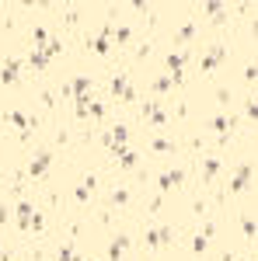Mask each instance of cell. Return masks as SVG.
<instances>
[{"label":"cell","instance_id":"cell-32","mask_svg":"<svg viewBox=\"0 0 258 261\" xmlns=\"http://www.w3.org/2000/svg\"><path fill=\"white\" fill-rule=\"evenodd\" d=\"M74 199H77V202H87V199H91V192H87L84 185H77V192H74Z\"/></svg>","mask_w":258,"mask_h":261},{"label":"cell","instance_id":"cell-35","mask_svg":"<svg viewBox=\"0 0 258 261\" xmlns=\"http://www.w3.org/2000/svg\"><path fill=\"white\" fill-rule=\"evenodd\" d=\"M4 223H7V209L0 205V226H4Z\"/></svg>","mask_w":258,"mask_h":261},{"label":"cell","instance_id":"cell-17","mask_svg":"<svg viewBox=\"0 0 258 261\" xmlns=\"http://www.w3.org/2000/svg\"><path fill=\"white\" fill-rule=\"evenodd\" d=\"M175 39H178L181 45H185V42H192V39H196V21H185V24L178 28V35H175Z\"/></svg>","mask_w":258,"mask_h":261},{"label":"cell","instance_id":"cell-23","mask_svg":"<svg viewBox=\"0 0 258 261\" xmlns=\"http://www.w3.org/2000/svg\"><path fill=\"white\" fill-rule=\"evenodd\" d=\"M42 53H45L49 60H53V56H60V53H63V42L60 39H49L45 45H42Z\"/></svg>","mask_w":258,"mask_h":261},{"label":"cell","instance_id":"cell-6","mask_svg":"<svg viewBox=\"0 0 258 261\" xmlns=\"http://www.w3.org/2000/svg\"><path fill=\"white\" fill-rule=\"evenodd\" d=\"M21 70H25V63H21V60H7V63H4V70H0V84H14L21 77Z\"/></svg>","mask_w":258,"mask_h":261},{"label":"cell","instance_id":"cell-27","mask_svg":"<svg viewBox=\"0 0 258 261\" xmlns=\"http://www.w3.org/2000/svg\"><path fill=\"white\" fill-rule=\"evenodd\" d=\"M84 115H91V119H101V115H105V108H101V101H91Z\"/></svg>","mask_w":258,"mask_h":261},{"label":"cell","instance_id":"cell-3","mask_svg":"<svg viewBox=\"0 0 258 261\" xmlns=\"http://www.w3.org/2000/svg\"><path fill=\"white\" fill-rule=\"evenodd\" d=\"M223 60H227V49H223V45H213V49H209V53L202 56L199 70H202V73H213V70H217V66H220Z\"/></svg>","mask_w":258,"mask_h":261},{"label":"cell","instance_id":"cell-8","mask_svg":"<svg viewBox=\"0 0 258 261\" xmlns=\"http://www.w3.org/2000/svg\"><path fill=\"white\" fill-rule=\"evenodd\" d=\"M213 233H217V226H213V223H206V226H202V233H196V237H192V251H196V254H202V251L209 247V237H213Z\"/></svg>","mask_w":258,"mask_h":261},{"label":"cell","instance_id":"cell-4","mask_svg":"<svg viewBox=\"0 0 258 261\" xmlns=\"http://www.w3.org/2000/svg\"><path fill=\"white\" fill-rule=\"evenodd\" d=\"M248 185H251V164H241L234 171V178H230V192L241 195V192H248Z\"/></svg>","mask_w":258,"mask_h":261},{"label":"cell","instance_id":"cell-30","mask_svg":"<svg viewBox=\"0 0 258 261\" xmlns=\"http://www.w3.org/2000/svg\"><path fill=\"white\" fill-rule=\"evenodd\" d=\"M244 81H248V84L258 81V66H255V63H251V66H244Z\"/></svg>","mask_w":258,"mask_h":261},{"label":"cell","instance_id":"cell-25","mask_svg":"<svg viewBox=\"0 0 258 261\" xmlns=\"http://www.w3.org/2000/svg\"><path fill=\"white\" fill-rule=\"evenodd\" d=\"M129 39H133V28H129V24H119V28H115V42H119V45H126Z\"/></svg>","mask_w":258,"mask_h":261},{"label":"cell","instance_id":"cell-22","mask_svg":"<svg viewBox=\"0 0 258 261\" xmlns=\"http://www.w3.org/2000/svg\"><path fill=\"white\" fill-rule=\"evenodd\" d=\"M28 66H32V70H45V66H49V56H45V53H32V56H28Z\"/></svg>","mask_w":258,"mask_h":261},{"label":"cell","instance_id":"cell-9","mask_svg":"<svg viewBox=\"0 0 258 261\" xmlns=\"http://www.w3.org/2000/svg\"><path fill=\"white\" fill-rule=\"evenodd\" d=\"M126 136H129V129L119 122V125H112V133L105 136V146H108V150H112V146H126Z\"/></svg>","mask_w":258,"mask_h":261},{"label":"cell","instance_id":"cell-12","mask_svg":"<svg viewBox=\"0 0 258 261\" xmlns=\"http://www.w3.org/2000/svg\"><path fill=\"white\" fill-rule=\"evenodd\" d=\"M7 122H11L18 133H28V129H32V119H28L25 112H18V108H14V112H7Z\"/></svg>","mask_w":258,"mask_h":261},{"label":"cell","instance_id":"cell-18","mask_svg":"<svg viewBox=\"0 0 258 261\" xmlns=\"http://www.w3.org/2000/svg\"><path fill=\"white\" fill-rule=\"evenodd\" d=\"M217 174H220V157H209L206 167H202V181H213Z\"/></svg>","mask_w":258,"mask_h":261},{"label":"cell","instance_id":"cell-20","mask_svg":"<svg viewBox=\"0 0 258 261\" xmlns=\"http://www.w3.org/2000/svg\"><path fill=\"white\" fill-rule=\"evenodd\" d=\"M241 233H244L248 241H255V233H258V223H255V216H244V220H241Z\"/></svg>","mask_w":258,"mask_h":261},{"label":"cell","instance_id":"cell-11","mask_svg":"<svg viewBox=\"0 0 258 261\" xmlns=\"http://www.w3.org/2000/svg\"><path fill=\"white\" fill-rule=\"evenodd\" d=\"M129 237H126V233H119V237H115V241L108 244V261H122V251H126V247H129Z\"/></svg>","mask_w":258,"mask_h":261},{"label":"cell","instance_id":"cell-14","mask_svg":"<svg viewBox=\"0 0 258 261\" xmlns=\"http://www.w3.org/2000/svg\"><path fill=\"white\" fill-rule=\"evenodd\" d=\"M84 45H87V49H95L98 56H105V53L112 49V42H108V32H105V35H98V39H84Z\"/></svg>","mask_w":258,"mask_h":261},{"label":"cell","instance_id":"cell-13","mask_svg":"<svg viewBox=\"0 0 258 261\" xmlns=\"http://www.w3.org/2000/svg\"><path fill=\"white\" fill-rule=\"evenodd\" d=\"M32 216H35V205H32V202H18V226L21 230H28Z\"/></svg>","mask_w":258,"mask_h":261},{"label":"cell","instance_id":"cell-34","mask_svg":"<svg viewBox=\"0 0 258 261\" xmlns=\"http://www.w3.org/2000/svg\"><path fill=\"white\" fill-rule=\"evenodd\" d=\"M248 119H251V122L258 119V105H255V101H248Z\"/></svg>","mask_w":258,"mask_h":261},{"label":"cell","instance_id":"cell-7","mask_svg":"<svg viewBox=\"0 0 258 261\" xmlns=\"http://www.w3.org/2000/svg\"><path fill=\"white\" fill-rule=\"evenodd\" d=\"M181 181H185V171L175 167V171H164V174L157 178V185H160V192H168V188H178Z\"/></svg>","mask_w":258,"mask_h":261},{"label":"cell","instance_id":"cell-31","mask_svg":"<svg viewBox=\"0 0 258 261\" xmlns=\"http://www.w3.org/2000/svg\"><path fill=\"white\" fill-rule=\"evenodd\" d=\"M74 258H77V254H74L70 247H60V251H56V261H74Z\"/></svg>","mask_w":258,"mask_h":261},{"label":"cell","instance_id":"cell-28","mask_svg":"<svg viewBox=\"0 0 258 261\" xmlns=\"http://www.w3.org/2000/svg\"><path fill=\"white\" fill-rule=\"evenodd\" d=\"M32 42H35V45H45V42H49V32H45V28H35V32H32Z\"/></svg>","mask_w":258,"mask_h":261},{"label":"cell","instance_id":"cell-5","mask_svg":"<svg viewBox=\"0 0 258 261\" xmlns=\"http://www.w3.org/2000/svg\"><path fill=\"white\" fill-rule=\"evenodd\" d=\"M49 164H53V150H42L39 157L28 164V178H42V174L49 171Z\"/></svg>","mask_w":258,"mask_h":261},{"label":"cell","instance_id":"cell-10","mask_svg":"<svg viewBox=\"0 0 258 261\" xmlns=\"http://www.w3.org/2000/svg\"><path fill=\"white\" fill-rule=\"evenodd\" d=\"M112 94H115L119 101H133V98H136V94H133V87L126 84V77H112Z\"/></svg>","mask_w":258,"mask_h":261},{"label":"cell","instance_id":"cell-15","mask_svg":"<svg viewBox=\"0 0 258 261\" xmlns=\"http://www.w3.org/2000/svg\"><path fill=\"white\" fill-rule=\"evenodd\" d=\"M202 7H206V14H209L213 21H223V18H227V11H223V4H220V0H206Z\"/></svg>","mask_w":258,"mask_h":261},{"label":"cell","instance_id":"cell-24","mask_svg":"<svg viewBox=\"0 0 258 261\" xmlns=\"http://www.w3.org/2000/svg\"><path fill=\"white\" fill-rule=\"evenodd\" d=\"M150 150H154V153H171L175 143H171V140H154V143H150Z\"/></svg>","mask_w":258,"mask_h":261},{"label":"cell","instance_id":"cell-21","mask_svg":"<svg viewBox=\"0 0 258 261\" xmlns=\"http://www.w3.org/2000/svg\"><path fill=\"white\" fill-rule=\"evenodd\" d=\"M171 87H175V81H171V77L164 73V77H157V81H154V87H150V91H154V94H168Z\"/></svg>","mask_w":258,"mask_h":261},{"label":"cell","instance_id":"cell-29","mask_svg":"<svg viewBox=\"0 0 258 261\" xmlns=\"http://www.w3.org/2000/svg\"><path fill=\"white\" fill-rule=\"evenodd\" d=\"M42 226H45V220L35 213V216H32V223H28V230H32V233H42Z\"/></svg>","mask_w":258,"mask_h":261},{"label":"cell","instance_id":"cell-1","mask_svg":"<svg viewBox=\"0 0 258 261\" xmlns=\"http://www.w3.org/2000/svg\"><path fill=\"white\" fill-rule=\"evenodd\" d=\"M171 241H175L171 226H154V230L143 233V244H147V247H164V244H171Z\"/></svg>","mask_w":258,"mask_h":261},{"label":"cell","instance_id":"cell-26","mask_svg":"<svg viewBox=\"0 0 258 261\" xmlns=\"http://www.w3.org/2000/svg\"><path fill=\"white\" fill-rule=\"evenodd\" d=\"M126 202H129V192H126V188H115L112 199H108V205H126Z\"/></svg>","mask_w":258,"mask_h":261},{"label":"cell","instance_id":"cell-33","mask_svg":"<svg viewBox=\"0 0 258 261\" xmlns=\"http://www.w3.org/2000/svg\"><path fill=\"white\" fill-rule=\"evenodd\" d=\"M80 185H84V188H87V192H91V188H95V185H98V178H95V174H84V181H80Z\"/></svg>","mask_w":258,"mask_h":261},{"label":"cell","instance_id":"cell-19","mask_svg":"<svg viewBox=\"0 0 258 261\" xmlns=\"http://www.w3.org/2000/svg\"><path fill=\"white\" fill-rule=\"evenodd\" d=\"M115 161H119V167H136V164H139V153H133V150L126 146V150H122Z\"/></svg>","mask_w":258,"mask_h":261},{"label":"cell","instance_id":"cell-16","mask_svg":"<svg viewBox=\"0 0 258 261\" xmlns=\"http://www.w3.org/2000/svg\"><path fill=\"white\" fill-rule=\"evenodd\" d=\"M209 125H213V133L227 136V133H230V125H234V119H230V115H217V119L209 122Z\"/></svg>","mask_w":258,"mask_h":261},{"label":"cell","instance_id":"cell-2","mask_svg":"<svg viewBox=\"0 0 258 261\" xmlns=\"http://www.w3.org/2000/svg\"><path fill=\"white\" fill-rule=\"evenodd\" d=\"M185 63H189L185 53H171V56L164 60V73H168L175 84H181V70H185Z\"/></svg>","mask_w":258,"mask_h":261},{"label":"cell","instance_id":"cell-36","mask_svg":"<svg viewBox=\"0 0 258 261\" xmlns=\"http://www.w3.org/2000/svg\"><path fill=\"white\" fill-rule=\"evenodd\" d=\"M0 261H7V258H4V254H0Z\"/></svg>","mask_w":258,"mask_h":261}]
</instances>
